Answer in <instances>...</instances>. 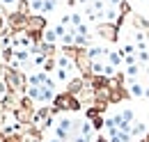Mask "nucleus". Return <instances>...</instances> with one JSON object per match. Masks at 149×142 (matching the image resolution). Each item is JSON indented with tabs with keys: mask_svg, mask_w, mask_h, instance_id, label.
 I'll return each mask as SVG.
<instances>
[{
	"mask_svg": "<svg viewBox=\"0 0 149 142\" xmlns=\"http://www.w3.org/2000/svg\"><path fill=\"white\" fill-rule=\"evenodd\" d=\"M53 110L55 112H62V110H80V101L78 96L69 94V92H62L53 99Z\"/></svg>",
	"mask_w": 149,
	"mask_h": 142,
	"instance_id": "obj_1",
	"label": "nucleus"
},
{
	"mask_svg": "<svg viewBox=\"0 0 149 142\" xmlns=\"http://www.w3.org/2000/svg\"><path fill=\"white\" fill-rule=\"evenodd\" d=\"M96 35L101 37V39H106V41H110V44H115L119 39V28L115 23H110V21H103V23H99Z\"/></svg>",
	"mask_w": 149,
	"mask_h": 142,
	"instance_id": "obj_2",
	"label": "nucleus"
},
{
	"mask_svg": "<svg viewBox=\"0 0 149 142\" xmlns=\"http://www.w3.org/2000/svg\"><path fill=\"white\" fill-rule=\"evenodd\" d=\"M25 21H28V16H23V14H19V12H12V14H9L7 25H9L12 35H16V32H23V30H25Z\"/></svg>",
	"mask_w": 149,
	"mask_h": 142,
	"instance_id": "obj_3",
	"label": "nucleus"
},
{
	"mask_svg": "<svg viewBox=\"0 0 149 142\" xmlns=\"http://www.w3.org/2000/svg\"><path fill=\"white\" fill-rule=\"evenodd\" d=\"M108 133H110V142H131V140H133L131 133L119 131V128H112V131H108Z\"/></svg>",
	"mask_w": 149,
	"mask_h": 142,
	"instance_id": "obj_4",
	"label": "nucleus"
},
{
	"mask_svg": "<svg viewBox=\"0 0 149 142\" xmlns=\"http://www.w3.org/2000/svg\"><path fill=\"white\" fill-rule=\"evenodd\" d=\"M126 89H129V94H131V96H135V99H142V96H145V87H142V85H140L138 80H131Z\"/></svg>",
	"mask_w": 149,
	"mask_h": 142,
	"instance_id": "obj_5",
	"label": "nucleus"
},
{
	"mask_svg": "<svg viewBox=\"0 0 149 142\" xmlns=\"http://www.w3.org/2000/svg\"><path fill=\"white\" fill-rule=\"evenodd\" d=\"M145 133H147L145 122H133L131 124V138H138V135H145Z\"/></svg>",
	"mask_w": 149,
	"mask_h": 142,
	"instance_id": "obj_6",
	"label": "nucleus"
},
{
	"mask_svg": "<svg viewBox=\"0 0 149 142\" xmlns=\"http://www.w3.org/2000/svg\"><path fill=\"white\" fill-rule=\"evenodd\" d=\"M119 117H122L124 122H129V124H133V122H135V112H133L131 108H124V110L119 112Z\"/></svg>",
	"mask_w": 149,
	"mask_h": 142,
	"instance_id": "obj_7",
	"label": "nucleus"
},
{
	"mask_svg": "<svg viewBox=\"0 0 149 142\" xmlns=\"http://www.w3.org/2000/svg\"><path fill=\"white\" fill-rule=\"evenodd\" d=\"M129 14H131V5L126 0H122V2H119V16L124 18V16H129Z\"/></svg>",
	"mask_w": 149,
	"mask_h": 142,
	"instance_id": "obj_8",
	"label": "nucleus"
},
{
	"mask_svg": "<svg viewBox=\"0 0 149 142\" xmlns=\"http://www.w3.org/2000/svg\"><path fill=\"white\" fill-rule=\"evenodd\" d=\"M28 9H30V2H28V0H21L16 12H19V14H23V16H30V14H28Z\"/></svg>",
	"mask_w": 149,
	"mask_h": 142,
	"instance_id": "obj_9",
	"label": "nucleus"
},
{
	"mask_svg": "<svg viewBox=\"0 0 149 142\" xmlns=\"http://www.w3.org/2000/svg\"><path fill=\"white\" fill-rule=\"evenodd\" d=\"M138 62H142V64H147V62H149V53H147V51H138Z\"/></svg>",
	"mask_w": 149,
	"mask_h": 142,
	"instance_id": "obj_10",
	"label": "nucleus"
},
{
	"mask_svg": "<svg viewBox=\"0 0 149 142\" xmlns=\"http://www.w3.org/2000/svg\"><path fill=\"white\" fill-rule=\"evenodd\" d=\"M140 142H149V133H145V138H142Z\"/></svg>",
	"mask_w": 149,
	"mask_h": 142,
	"instance_id": "obj_11",
	"label": "nucleus"
},
{
	"mask_svg": "<svg viewBox=\"0 0 149 142\" xmlns=\"http://www.w3.org/2000/svg\"><path fill=\"white\" fill-rule=\"evenodd\" d=\"M145 96H147V99H149V85H147V87H145Z\"/></svg>",
	"mask_w": 149,
	"mask_h": 142,
	"instance_id": "obj_12",
	"label": "nucleus"
},
{
	"mask_svg": "<svg viewBox=\"0 0 149 142\" xmlns=\"http://www.w3.org/2000/svg\"><path fill=\"white\" fill-rule=\"evenodd\" d=\"M2 25H5V18L0 16V30H2Z\"/></svg>",
	"mask_w": 149,
	"mask_h": 142,
	"instance_id": "obj_13",
	"label": "nucleus"
}]
</instances>
